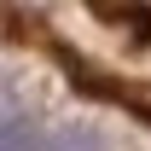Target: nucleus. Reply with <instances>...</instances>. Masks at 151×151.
<instances>
[{"instance_id": "nucleus-1", "label": "nucleus", "mask_w": 151, "mask_h": 151, "mask_svg": "<svg viewBox=\"0 0 151 151\" xmlns=\"http://www.w3.org/2000/svg\"><path fill=\"white\" fill-rule=\"evenodd\" d=\"M35 151H105V145H99L87 128H52V134L41 128V145Z\"/></svg>"}]
</instances>
